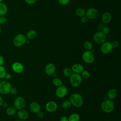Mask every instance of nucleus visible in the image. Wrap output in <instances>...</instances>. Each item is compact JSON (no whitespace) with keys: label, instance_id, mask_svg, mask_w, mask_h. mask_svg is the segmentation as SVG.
I'll return each mask as SVG.
<instances>
[{"label":"nucleus","instance_id":"nucleus-34","mask_svg":"<svg viewBox=\"0 0 121 121\" xmlns=\"http://www.w3.org/2000/svg\"><path fill=\"white\" fill-rule=\"evenodd\" d=\"M112 46L113 47V48H117L119 46V43L118 42V41H114L112 43Z\"/></svg>","mask_w":121,"mask_h":121},{"label":"nucleus","instance_id":"nucleus-36","mask_svg":"<svg viewBox=\"0 0 121 121\" xmlns=\"http://www.w3.org/2000/svg\"><path fill=\"white\" fill-rule=\"evenodd\" d=\"M87 21H88V18H87L86 16H83V17H81V21L82 23H86Z\"/></svg>","mask_w":121,"mask_h":121},{"label":"nucleus","instance_id":"nucleus-46","mask_svg":"<svg viewBox=\"0 0 121 121\" xmlns=\"http://www.w3.org/2000/svg\"><path fill=\"white\" fill-rule=\"evenodd\" d=\"M16 121H21V120H16Z\"/></svg>","mask_w":121,"mask_h":121},{"label":"nucleus","instance_id":"nucleus-1","mask_svg":"<svg viewBox=\"0 0 121 121\" xmlns=\"http://www.w3.org/2000/svg\"><path fill=\"white\" fill-rule=\"evenodd\" d=\"M71 104L77 108L81 107L83 104V99L82 95L78 93L72 94L69 98Z\"/></svg>","mask_w":121,"mask_h":121},{"label":"nucleus","instance_id":"nucleus-24","mask_svg":"<svg viewBox=\"0 0 121 121\" xmlns=\"http://www.w3.org/2000/svg\"><path fill=\"white\" fill-rule=\"evenodd\" d=\"M6 112L8 115L13 116L16 112V109L14 107H9L6 110Z\"/></svg>","mask_w":121,"mask_h":121},{"label":"nucleus","instance_id":"nucleus-2","mask_svg":"<svg viewBox=\"0 0 121 121\" xmlns=\"http://www.w3.org/2000/svg\"><path fill=\"white\" fill-rule=\"evenodd\" d=\"M101 108L104 112L110 113L112 112L114 109V103L112 100L109 99H105L101 103Z\"/></svg>","mask_w":121,"mask_h":121},{"label":"nucleus","instance_id":"nucleus-10","mask_svg":"<svg viewBox=\"0 0 121 121\" xmlns=\"http://www.w3.org/2000/svg\"><path fill=\"white\" fill-rule=\"evenodd\" d=\"M113 47L112 43L108 42H105L103 43L101 46V52L104 54H108L110 53L112 50Z\"/></svg>","mask_w":121,"mask_h":121},{"label":"nucleus","instance_id":"nucleus-41","mask_svg":"<svg viewBox=\"0 0 121 121\" xmlns=\"http://www.w3.org/2000/svg\"><path fill=\"white\" fill-rule=\"evenodd\" d=\"M11 78V75L10 74H9V73H7V74H6V75L5 76V78L6 79H9Z\"/></svg>","mask_w":121,"mask_h":121},{"label":"nucleus","instance_id":"nucleus-12","mask_svg":"<svg viewBox=\"0 0 121 121\" xmlns=\"http://www.w3.org/2000/svg\"><path fill=\"white\" fill-rule=\"evenodd\" d=\"M58 108V105L57 103L53 101H51L48 102L45 105L46 110L50 112H55Z\"/></svg>","mask_w":121,"mask_h":121},{"label":"nucleus","instance_id":"nucleus-26","mask_svg":"<svg viewBox=\"0 0 121 121\" xmlns=\"http://www.w3.org/2000/svg\"><path fill=\"white\" fill-rule=\"evenodd\" d=\"M52 84L55 86L58 87L62 85V81L60 78L55 77L52 80Z\"/></svg>","mask_w":121,"mask_h":121},{"label":"nucleus","instance_id":"nucleus-27","mask_svg":"<svg viewBox=\"0 0 121 121\" xmlns=\"http://www.w3.org/2000/svg\"><path fill=\"white\" fill-rule=\"evenodd\" d=\"M84 47L86 51H91L93 49V44L90 42L86 41L84 43Z\"/></svg>","mask_w":121,"mask_h":121},{"label":"nucleus","instance_id":"nucleus-32","mask_svg":"<svg viewBox=\"0 0 121 121\" xmlns=\"http://www.w3.org/2000/svg\"><path fill=\"white\" fill-rule=\"evenodd\" d=\"M102 32L104 34L106 35V34H108L110 32V28H109V27L105 26V27H104L103 28V29H102Z\"/></svg>","mask_w":121,"mask_h":121},{"label":"nucleus","instance_id":"nucleus-4","mask_svg":"<svg viewBox=\"0 0 121 121\" xmlns=\"http://www.w3.org/2000/svg\"><path fill=\"white\" fill-rule=\"evenodd\" d=\"M26 36L22 34H19L16 35L13 40V44L16 47H20L24 45L26 41Z\"/></svg>","mask_w":121,"mask_h":121},{"label":"nucleus","instance_id":"nucleus-15","mask_svg":"<svg viewBox=\"0 0 121 121\" xmlns=\"http://www.w3.org/2000/svg\"><path fill=\"white\" fill-rule=\"evenodd\" d=\"M29 109L32 112L34 113H36L40 111L41 106L38 103L36 102H33L30 104Z\"/></svg>","mask_w":121,"mask_h":121},{"label":"nucleus","instance_id":"nucleus-25","mask_svg":"<svg viewBox=\"0 0 121 121\" xmlns=\"http://www.w3.org/2000/svg\"><path fill=\"white\" fill-rule=\"evenodd\" d=\"M71 105V104L69 100H65L63 101L61 104L62 107L64 109H69Z\"/></svg>","mask_w":121,"mask_h":121},{"label":"nucleus","instance_id":"nucleus-37","mask_svg":"<svg viewBox=\"0 0 121 121\" xmlns=\"http://www.w3.org/2000/svg\"><path fill=\"white\" fill-rule=\"evenodd\" d=\"M17 89L16 88H15V87H12L11 88V90H10V93H11L12 94H13V95H15V94H16L17 93Z\"/></svg>","mask_w":121,"mask_h":121},{"label":"nucleus","instance_id":"nucleus-43","mask_svg":"<svg viewBox=\"0 0 121 121\" xmlns=\"http://www.w3.org/2000/svg\"><path fill=\"white\" fill-rule=\"evenodd\" d=\"M2 105L3 107H6L8 106V104H7V103H6V102H3V103L2 104Z\"/></svg>","mask_w":121,"mask_h":121},{"label":"nucleus","instance_id":"nucleus-21","mask_svg":"<svg viewBox=\"0 0 121 121\" xmlns=\"http://www.w3.org/2000/svg\"><path fill=\"white\" fill-rule=\"evenodd\" d=\"M36 32L35 30H30L28 31L26 34V38L28 39H33L36 36Z\"/></svg>","mask_w":121,"mask_h":121},{"label":"nucleus","instance_id":"nucleus-11","mask_svg":"<svg viewBox=\"0 0 121 121\" xmlns=\"http://www.w3.org/2000/svg\"><path fill=\"white\" fill-rule=\"evenodd\" d=\"M98 11L95 8H90L86 12V17L89 19H95L98 16Z\"/></svg>","mask_w":121,"mask_h":121},{"label":"nucleus","instance_id":"nucleus-16","mask_svg":"<svg viewBox=\"0 0 121 121\" xmlns=\"http://www.w3.org/2000/svg\"><path fill=\"white\" fill-rule=\"evenodd\" d=\"M17 115L19 119L21 120H25L28 118L29 114L24 109H21L17 112Z\"/></svg>","mask_w":121,"mask_h":121},{"label":"nucleus","instance_id":"nucleus-45","mask_svg":"<svg viewBox=\"0 0 121 121\" xmlns=\"http://www.w3.org/2000/svg\"><path fill=\"white\" fill-rule=\"evenodd\" d=\"M3 1V0H0V2H2Z\"/></svg>","mask_w":121,"mask_h":121},{"label":"nucleus","instance_id":"nucleus-8","mask_svg":"<svg viewBox=\"0 0 121 121\" xmlns=\"http://www.w3.org/2000/svg\"><path fill=\"white\" fill-rule=\"evenodd\" d=\"M106 35L102 31H98L95 33L93 36V40L98 44H102L106 41Z\"/></svg>","mask_w":121,"mask_h":121},{"label":"nucleus","instance_id":"nucleus-5","mask_svg":"<svg viewBox=\"0 0 121 121\" xmlns=\"http://www.w3.org/2000/svg\"><path fill=\"white\" fill-rule=\"evenodd\" d=\"M82 59L87 64H91L95 60V56L92 51H86L82 54Z\"/></svg>","mask_w":121,"mask_h":121},{"label":"nucleus","instance_id":"nucleus-13","mask_svg":"<svg viewBox=\"0 0 121 121\" xmlns=\"http://www.w3.org/2000/svg\"><path fill=\"white\" fill-rule=\"evenodd\" d=\"M12 70L17 73H22L24 69L23 65L19 62H15L12 65Z\"/></svg>","mask_w":121,"mask_h":121},{"label":"nucleus","instance_id":"nucleus-44","mask_svg":"<svg viewBox=\"0 0 121 121\" xmlns=\"http://www.w3.org/2000/svg\"><path fill=\"white\" fill-rule=\"evenodd\" d=\"M1 32V26H0V34Z\"/></svg>","mask_w":121,"mask_h":121},{"label":"nucleus","instance_id":"nucleus-30","mask_svg":"<svg viewBox=\"0 0 121 121\" xmlns=\"http://www.w3.org/2000/svg\"><path fill=\"white\" fill-rule=\"evenodd\" d=\"M81 73V76L82 78H84L85 79H87L90 77V73L88 71L86 70H83Z\"/></svg>","mask_w":121,"mask_h":121},{"label":"nucleus","instance_id":"nucleus-29","mask_svg":"<svg viewBox=\"0 0 121 121\" xmlns=\"http://www.w3.org/2000/svg\"><path fill=\"white\" fill-rule=\"evenodd\" d=\"M7 71L5 68L2 66H0V78H5Z\"/></svg>","mask_w":121,"mask_h":121},{"label":"nucleus","instance_id":"nucleus-28","mask_svg":"<svg viewBox=\"0 0 121 121\" xmlns=\"http://www.w3.org/2000/svg\"><path fill=\"white\" fill-rule=\"evenodd\" d=\"M62 72L63 74L66 77H69L72 74V71L71 69L68 68L64 69Z\"/></svg>","mask_w":121,"mask_h":121},{"label":"nucleus","instance_id":"nucleus-3","mask_svg":"<svg viewBox=\"0 0 121 121\" xmlns=\"http://www.w3.org/2000/svg\"><path fill=\"white\" fill-rule=\"evenodd\" d=\"M82 78L78 73H73L69 77V82L72 86L77 87L82 82Z\"/></svg>","mask_w":121,"mask_h":121},{"label":"nucleus","instance_id":"nucleus-40","mask_svg":"<svg viewBox=\"0 0 121 121\" xmlns=\"http://www.w3.org/2000/svg\"><path fill=\"white\" fill-rule=\"evenodd\" d=\"M25 0L27 3L29 4H33L35 1V0Z\"/></svg>","mask_w":121,"mask_h":121},{"label":"nucleus","instance_id":"nucleus-47","mask_svg":"<svg viewBox=\"0 0 121 121\" xmlns=\"http://www.w3.org/2000/svg\"></svg>","mask_w":121,"mask_h":121},{"label":"nucleus","instance_id":"nucleus-39","mask_svg":"<svg viewBox=\"0 0 121 121\" xmlns=\"http://www.w3.org/2000/svg\"><path fill=\"white\" fill-rule=\"evenodd\" d=\"M4 62V57L1 55H0V66H2Z\"/></svg>","mask_w":121,"mask_h":121},{"label":"nucleus","instance_id":"nucleus-19","mask_svg":"<svg viewBox=\"0 0 121 121\" xmlns=\"http://www.w3.org/2000/svg\"><path fill=\"white\" fill-rule=\"evenodd\" d=\"M117 95V91L115 89L112 88L107 92V97L110 100L114 99Z\"/></svg>","mask_w":121,"mask_h":121},{"label":"nucleus","instance_id":"nucleus-7","mask_svg":"<svg viewBox=\"0 0 121 121\" xmlns=\"http://www.w3.org/2000/svg\"><path fill=\"white\" fill-rule=\"evenodd\" d=\"M26 102L25 99L21 96L17 97L14 102V107L18 110L23 109L26 106Z\"/></svg>","mask_w":121,"mask_h":121},{"label":"nucleus","instance_id":"nucleus-22","mask_svg":"<svg viewBox=\"0 0 121 121\" xmlns=\"http://www.w3.org/2000/svg\"><path fill=\"white\" fill-rule=\"evenodd\" d=\"M69 121H79L80 117L78 114L73 113L71 114L68 118Z\"/></svg>","mask_w":121,"mask_h":121},{"label":"nucleus","instance_id":"nucleus-17","mask_svg":"<svg viewBox=\"0 0 121 121\" xmlns=\"http://www.w3.org/2000/svg\"><path fill=\"white\" fill-rule=\"evenodd\" d=\"M84 70V67L82 65L79 63H75L72 66L71 70L75 73H81Z\"/></svg>","mask_w":121,"mask_h":121},{"label":"nucleus","instance_id":"nucleus-33","mask_svg":"<svg viewBox=\"0 0 121 121\" xmlns=\"http://www.w3.org/2000/svg\"><path fill=\"white\" fill-rule=\"evenodd\" d=\"M69 0H58L60 4L63 5H65L68 4V3L69 2Z\"/></svg>","mask_w":121,"mask_h":121},{"label":"nucleus","instance_id":"nucleus-35","mask_svg":"<svg viewBox=\"0 0 121 121\" xmlns=\"http://www.w3.org/2000/svg\"><path fill=\"white\" fill-rule=\"evenodd\" d=\"M36 115H37V116L39 118H43L44 116V114L43 113L41 112V111H39L37 113H36Z\"/></svg>","mask_w":121,"mask_h":121},{"label":"nucleus","instance_id":"nucleus-23","mask_svg":"<svg viewBox=\"0 0 121 121\" xmlns=\"http://www.w3.org/2000/svg\"><path fill=\"white\" fill-rule=\"evenodd\" d=\"M76 15L79 17H82L86 14L85 10L82 8H78L75 10Z\"/></svg>","mask_w":121,"mask_h":121},{"label":"nucleus","instance_id":"nucleus-14","mask_svg":"<svg viewBox=\"0 0 121 121\" xmlns=\"http://www.w3.org/2000/svg\"><path fill=\"white\" fill-rule=\"evenodd\" d=\"M55 66L52 63H48L45 67V72L48 75L52 76L55 72Z\"/></svg>","mask_w":121,"mask_h":121},{"label":"nucleus","instance_id":"nucleus-38","mask_svg":"<svg viewBox=\"0 0 121 121\" xmlns=\"http://www.w3.org/2000/svg\"><path fill=\"white\" fill-rule=\"evenodd\" d=\"M60 121H69L68 117L66 116H63L60 118Z\"/></svg>","mask_w":121,"mask_h":121},{"label":"nucleus","instance_id":"nucleus-9","mask_svg":"<svg viewBox=\"0 0 121 121\" xmlns=\"http://www.w3.org/2000/svg\"><path fill=\"white\" fill-rule=\"evenodd\" d=\"M68 93V89L64 85H61L58 87L56 90V95L59 98H62L65 97Z\"/></svg>","mask_w":121,"mask_h":121},{"label":"nucleus","instance_id":"nucleus-20","mask_svg":"<svg viewBox=\"0 0 121 121\" xmlns=\"http://www.w3.org/2000/svg\"><path fill=\"white\" fill-rule=\"evenodd\" d=\"M8 9L7 5L3 2H0V16H4L8 12Z\"/></svg>","mask_w":121,"mask_h":121},{"label":"nucleus","instance_id":"nucleus-42","mask_svg":"<svg viewBox=\"0 0 121 121\" xmlns=\"http://www.w3.org/2000/svg\"><path fill=\"white\" fill-rule=\"evenodd\" d=\"M3 103V98H2V97L0 95V106L2 105V104Z\"/></svg>","mask_w":121,"mask_h":121},{"label":"nucleus","instance_id":"nucleus-6","mask_svg":"<svg viewBox=\"0 0 121 121\" xmlns=\"http://www.w3.org/2000/svg\"><path fill=\"white\" fill-rule=\"evenodd\" d=\"M12 88L11 84L8 81L4 80L0 82V93L6 95L10 93Z\"/></svg>","mask_w":121,"mask_h":121},{"label":"nucleus","instance_id":"nucleus-31","mask_svg":"<svg viewBox=\"0 0 121 121\" xmlns=\"http://www.w3.org/2000/svg\"><path fill=\"white\" fill-rule=\"evenodd\" d=\"M7 21V17L5 16H0V25L5 24Z\"/></svg>","mask_w":121,"mask_h":121},{"label":"nucleus","instance_id":"nucleus-18","mask_svg":"<svg viewBox=\"0 0 121 121\" xmlns=\"http://www.w3.org/2000/svg\"><path fill=\"white\" fill-rule=\"evenodd\" d=\"M112 19V16L109 12H105L102 17V22L104 24L109 23Z\"/></svg>","mask_w":121,"mask_h":121}]
</instances>
